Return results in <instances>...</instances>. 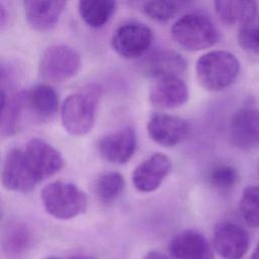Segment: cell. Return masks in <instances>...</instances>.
I'll return each instance as SVG.
<instances>
[{"mask_svg":"<svg viewBox=\"0 0 259 259\" xmlns=\"http://www.w3.org/2000/svg\"><path fill=\"white\" fill-rule=\"evenodd\" d=\"M151 139L164 147H174L186 139L189 126L181 117L166 113L153 114L147 124Z\"/></svg>","mask_w":259,"mask_h":259,"instance_id":"30bf717a","label":"cell"},{"mask_svg":"<svg viewBox=\"0 0 259 259\" xmlns=\"http://www.w3.org/2000/svg\"><path fill=\"white\" fill-rule=\"evenodd\" d=\"M173 39L188 51H201L212 47L219 40V31L212 21L199 13L181 16L171 27Z\"/></svg>","mask_w":259,"mask_h":259,"instance_id":"277c9868","label":"cell"},{"mask_svg":"<svg viewBox=\"0 0 259 259\" xmlns=\"http://www.w3.org/2000/svg\"><path fill=\"white\" fill-rule=\"evenodd\" d=\"M230 141L240 150H252L259 147V109L245 106L232 117Z\"/></svg>","mask_w":259,"mask_h":259,"instance_id":"9c48e42d","label":"cell"},{"mask_svg":"<svg viewBox=\"0 0 259 259\" xmlns=\"http://www.w3.org/2000/svg\"><path fill=\"white\" fill-rule=\"evenodd\" d=\"M239 208L249 227L259 228V185H250L243 190Z\"/></svg>","mask_w":259,"mask_h":259,"instance_id":"603a6c76","label":"cell"},{"mask_svg":"<svg viewBox=\"0 0 259 259\" xmlns=\"http://www.w3.org/2000/svg\"><path fill=\"white\" fill-rule=\"evenodd\" d=\"M196 77L209 91H221L231 86L240 72V62L228 51L217 50L203 54L196 62Z\"/></svg>","mask_w":259,"mask_h":259,"instance_id":"7a4b0ae2","label":"cell"},{"mask_svg":"<svg viewBox=\"0 0 259 259\" xmlns=\"http://www.w3.org/2000/svg\"><path fill=\"white\" fill-rule=\"evenodd\" d=\"M2 184L4 188L15 192H29L40 181L24 151L10 150L2 167Z\"/></svg>","mask_w":259,"mask_h":259,"instance_id":"8992f818","label":"cell"},{"mask_svg":"<svg viewBox=\"0 0 259 259\" xmlns=\"http://www.w3.org/2000/svg\"><path fill=\"white\" fill-rule=\"evenodd\" d=\"M69 259H94V258L86 255H77V256H72Z\"/></svg>","mask_w":259,"mask_h":259,"instance_id":"f546056e","label":"cell"},{"mask_svg":"<svg viewBox=\"0 0 259 259\" xmlns=\"http://www.w3.org/2000/svg\"><path fill=\"white\" fill-rule=\"evenodd\" d=\"M183 5L181 1H146L142 3V11L153 20L167 21L177 15Z\"/></svg>","mask_w":259,"mask_h":259,"instance_id":"cb8c5ba5","label":"cell"},{"mask_svg":"<svg viewBox=\"0 0 259 259\" xmlns=\"http://www.w3.org/2000/svg\"><path fill=\"white\" fill-rule=\"evenodd\" d=\"M81 68L79 53L65 45L48 47L40 55L38 72L42 79L62 82L76 76Z\"/></svg>","mask_w":259,"mask_h":259,"instance_id":"5b68a950","label":"cell"},{"mask_svg":"<svg viewBox=\"0 0 259 259\" xmlns=\"http://www.w3.org/2000/svg\"><path fill=\"white\" fill-rule=\"evenodd\" d=\"M67 5L59 0H27L23 2L24 14L28 25L37 31L52 29L59 21Z\"/></svg>","mask_w":259,"mask_h":259,"instance_id":"9a60e30c","label":"cell"},{"mask_svg":"<svg viewBox=\"0 0 259 259\" xmlns=\"http://www.w3.org/2000/svg\"><path fill=\"white\" fill-rule=\"evenodd\" d=\"M136 147L137 136L130 126L109 133L98 142V152L102 159L114 164L127 162L134 155Z\"/></svg>","mask_w":259,"mask_h":259,"instance_id":"8fae6325","label":"cell"},{"mask_svg":"<svg viewBox=\"0 0 259 259\" xmlns=\"http://www.w3.org/2000/svg\"><path fill=\"white\" fill-rule=\"evenodd\" d=\"M116 9L112 0H82L78 3L81 18L91 27L98 28L107 23Z\"/></svg>","mask_w":259,"mask_h":259,"instance_id":"44dd1931","label":"cell"},{"mask_svg":"<svg viewBox=\"0 0 259 259\" xmlns=\"http://www.w3.org/2000/svg\"><path fill=\"white\" fill-rule=\"evenodd\" d=\"M100 97L101 89L96 84H88L67 96L61 107V120L70 135L81 137L92 130Z\"/></svg>","mask_w":259,"mask_h":259,"instance_id":"6da1fadb","label":"cell"},{"mask_svg":"<svg viewBox=\"0 0 259 259\" xmlns=\"http://www.w3.org/2000/svg\"><path fill=\"white\" fill-rule=\"evenodd\" d=\"M153 105L162 108H176L188 99V88L179 77H165L157 79L149 94Z\"/></svg>","mask_w":259,"mask_h":259,"instance_id":"e0dca14e","label":"cell"},{"mask_svg":"<svg viewBox=\"0 0 259 259\" xmlns=\"http://www.w3.org/2000/svg\"><path fill=\"white\" fill-rule=\"evenodd\" d=\"M238 44L244 51L259 55V15L240 25Z\"/></svg>","mask_w":259,"mask_h":259,"instance_id":"484cf974","label":"cell"},{"mask_svg":"<svg viewBox=\"0 0 259 259\" xmlns=\"http://www.w3.org/2000/svg\"><path fill=\"white\" fill-rule=\"evenodd\" d=\"M208 182L217 190L222 192L230 191L238 182L239 175L232 165H215L208 173Z\"/></svg>","mask_w":259,"mask_h":259,"instance_id":"d4e9b609","label":"cell"},{"mask_svg":"<svg viewBox=\"0 0 259 259\" xmlns=\"http://www.w3.org/2000/svg\"><path fill=\"white\" fill-rule=\"evenodd\" d=\"M11 85L1 80V123L0 131L3 137L12 136L19 125L20 115L23 108L22 94L10 89Z\"/></svg>","mask_w":259,"mask_h":259,"instance_id":"d6986e66","label":"cell"},{"mask_svg":"<svg viewBox=\"0 0 259 259\" xmlns=\"http://www.w3.org/2000/svg\"><path fill=\"white\" fill-rule=\"evenodd\" d=\"M173 259H214L205 237L196 230H184L175 235L169 244Z\"/></svg>","mask_w":259,"mask_h":259,"instance_id":"4fadbf2b","label":"cell"},{"mask_svg":"<svg viewBox=\"0 0 259 259\" xmlns=\"http://www.w3.org/2000/svg\"><path fill=\"white\" fill-rule=\"evenodd\" d=\"M250 245L248 232L233 222H221L212 233V246L224 259H242Z\"/></svg>","mask_w":259,"mask_h":259,"instance_id":"ba28073f","label":"cell"},{"mask_svg":"<svg viewBox=\"0 0 259 259\" xmlns=\"http://www.w3.org/2000/svg\"><path fill=\"white\" fill-rule=\"evenodd\" d=\"M251 259H259V242L257 243V246L251 256Z\"/></svg>","mask_w":259,"mask_h":259,"instance_id":"f1b7e54d","label":"cell"},{"mask_svg":"<svg viewBox=\"0 0 259 259\" xmlns=\"http://www.w3.org/2000/svg\"><path fill=\"white\" fill-rule=\"evenodd\" d=\"M213 5L220 19L230 25H242L257 15L255 1H214Z\"/></svg>","mask_w":259,"mask_h":259,"instance_id":"ffe728a7","label":"cell"},{"mask_svg":"<svg viewBox=\"0 0 259 259\" xmlns=\"http://www.w3.org/2000/svg\"><path fill=\"white\" fill-rule=\"evenodd\" d=\"M170 170V159L162 153H155L134 170L132 177L134 186L141 192L154 191L161 185Z\"/></svg>","mask_w":259,"mask_h":259,"instance_id":"7c38bea8","label":"cell"},{"mask_svg":"<svg viewBox=\"0 0 259 259\" xmlns=\"http://www.w3.org/2000/svg\"><path fill=\"white\" fill-rule=\"evenodd\" d=\"M152 39V31L146 24L131 21L123 23L114 31L111 46L120 57L137 59L150 48Z\"/></svg>","mask_w":259,"mask_h":259,"instance_id":"52a82bcc","label":"cell"},{"mask_svg":"<svg viewBox=\"0 0 259 259\" xmlns=\"http://www.w3.org/2000/svg\"><path fill=\"white\" fill-rule=\"evenodd\" d=\"M47 212L59 220H70L84 212L88 199L83 190L70 182L54 181L47 184L40 193Z\"/></svg>","mask_w":259,"mask_h":259,"instance_id":"3957f363","label":"cell"},{"mask_svg":"<svg viewBox=\"0 0 259 259\" xmlns=\"http://www.w3.org/2000/svg\"><path fill=\"white\" fill-rule=\"evenodd\" d=\"M8 241L14 250L23 249L28 242L27 230L23 226H14L9 233Z\"/></svg>","mask_w":259,"mask_h":259,"instance_id":"4316f807","label":"cell"},{"mask_svg":"<svg viewBox=\"0 0 259 259\" xmlns=\"http://www.w3.org/2000/svg\"><path fill=\"white\" fill-rule=\"evenodd\" d=\"M143 259H169V258L158 251H150L145 255Z\"/></svg>","mask_w":259,"mask_h":259,"instance_id":"83f0119b","label":"cell"},{"mask_svg":"<svg viewBox=\"0 0 259 259\" xmlns=\"http://www.w3.org/2000/svg\"><path fill=\"white\" fill-rule=\"evenodd\" d=\"M187 63L181 55L168 50H157L148 55L143 63V72L152 78L179 77L186 70Z\"/></svg>","mask_w":259,"mask_h":259,"instance_id":"2e32d148","label":"cell"},{"mask_svg":"<svg viewBox=\"0 0 259 259\" xmlns=\"http://www.w3.org/2000/svg\"><path fill=\"white\" fill-rule=\"evenodd\" d=\"M24 152L40 180L55 175L63 167L64 160L59 151L44 140H30Z\"/></svg>","mask_w":259,"mask_h":259,"instance_id":"5bb4252c","label":"cell"},{"mask_svg":"<svg viewBox=\"0 0 259 259\" xmlns=\"http://www.w3.org/2000/svg\"><path fill=\"white\" fill-rule=\"evenodd\" d=\"M48 259H59V258H56V257H50V258H48Z\"/></svg>","mask_w":259,"mask_h":259,"instance_id":"4dcf8cb0","label":"cell"},{"mask_svg":"<svg viewBox=\"0 0 259 259\" xmlns=\"http://www.w3.org/2000/svg\"><path fill=\"white\" fill-rule=\"evenodd\" d=\"M23 107L25 106L33 116L39 120H50L58 109L59 97L53 87L38 84L22 94Z\"/></svg>","mask_w":259,"mask_h":259,"instance_id":"ac0fdd59","label":"cell"},{"mask_svg":"<svg viewBox=\"0 0 259 259\" xmlns=\"http://www.w3.org/2000/svg\"><path fill=\"white\" fill-rule=\"evenodd\" d=\"M124 188V179L115 171L102 173L96 180L95 191L98 198L105 203L114 201Z\"/></svg>","mask_w":259,"mask_h":259,"instance_id":"7402d4cb","label":"cell"}]
</instances>
